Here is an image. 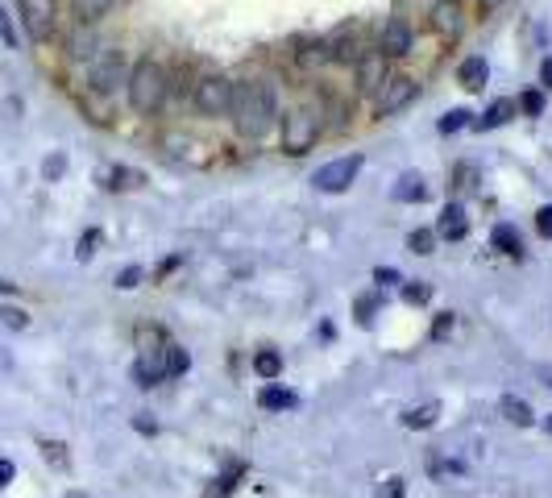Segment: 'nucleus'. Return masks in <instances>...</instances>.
<instances>
[{
  "label": "nucleus",
  "mask_w": 552,
  "mask_h": 498,
  "mask_svg": "<svg viewBox=\"0 0 552 498\" xmlns=\"http://www.w3.org/2000/svg\"><path fill=\"white\" fill-rule=\"evenodd\" d=\"M229 117H233L241 137L258 142V137H266L274 129V121H279V96H274V88L266 79H237Z\"/></svg>",
  "instance_id": "f257e3e1"
},
{
  "label": "nucleus",
  "mask_w": 552,
  "mask_h": 498,
  "mask_svg": "<svg viewBox=\"0 0 552 498\" xmlns=\"http://www.w3.org/2000/svg\"><path fill=\"white\" fill-rule=\"evenodd\" d=\"M129 104L133 113L142 117H154L162 104H167V67L154 63V59H137L129 67Z\"/></svg>",
  "instance_id": "f03ea898"
},
{
  "label": "nucleus",
  "mask_w": 552,
  "mask_h": 498,
  "mask_svg": "<svg viewBox=\"0 0 552 498\" xmlns=\"http://www.w3.org/2000/svg\"><path fill=\"white\" fill-rule=\"evenodd\" d=\"M324 133V121L312 113V108H295V113H287L283 121V154L291 158H303Z\"/></svg>",
  "instance_id": "7ed1b4c3"
},
{
  "label": "nucleus",
  "mask_w": 552,
  "mask_h": 498,
  "mask_svg": "<svg viewBox=\"0 0 552 498\" xmlns=\"http://www.w3.org/2000/svg\"><path fill=\"white\" fill-rule=\"evenodd\" d=\"M196 108L204 117H229V108H233V79L229 75H204L196 83Z\"/></svg>",
  "instance_id": "20e7f679"
},
{
  "label": "nucleus",
  "mask_w": 552,
  "mask_h": 498,
  "mask_svg": "<svg viewBox=\"0 0 552 498\" xmlns=\"http://www.w3.org/2000/svg\"><path fill=\"white\" fill-rule=\"evenodd\" d=\"M362 166H366V158H362V154L333 158V162H324L320 171L312 175V183H316V191H328V196H337V191L353 187V179L362 175Z\"/></svg>",
  "instance_id": "39448f33"
},
{
  "label": "nucleus",
  "mask_w": 552,
  "mask_h": 498,
  "mask_svg": "<svg viewBox=\"0 0 552 498\" xmlns=\"http://www.w3.org/2000/svg\"><path fill=\"white\" fill-rule=\"evenodd\" d=\"M420 96V83L411 79V75H391L382 83V88L374 92V113L378 117H395V113H403V108Z\"/></svg>",
  "instance_id": "423d86ee"
},
{
  "label": "nucleus",
  "mask_w": 552,
  "mask_h": 498,
  "mask_svg": "<svg viewBox=\"0 0 552 498\" xmlns=\"http://www.w3.org/2000/svg\"><path fill=\"white\" fill-rule=\"evenodd\" d=\"M121 79H129V75H125V54H121V50H96V59L88 63V83H92V92H100V96L117 92Z\"/></svg>",
  "instance_id": "0eeeda50"
},
{
  "label": "nucleus",
  "mask_w": 552,
  "mask_h": 498,
  "mask_svg": "<svg viewBox=\"0 0 552 498\" xmlns=\"http://www.w3.org/2000/svg\"><path fill=\"white\" fill-rule=\"evenodd\" d=\"M17 13L25 34L34 42H46L54 34V17H59V0H17Z\"/></svg>",
  "instance_id": "6e6552de"
},
{
  "label": "nucleus",
  "mask_w": 552,
  "mask_h": 498,
  "mask_svg": "<svg viewBox=\"0 0 552 498\" xmlns=\"http://www.w3.org/2000/svg\"><path fill=\"white\" fill-rule=\"evenodd\" d=\"M411 46H416V34H411V21L407 17H386L382 25V38H378V50L386 59H407Z\"/></svg>",
  "instance_id": "1a4fd4ad"
},
{
  "label": "nucleus",
  "mask_w": 552,
  "mask_h": 498,
  "mask_svg": "<svg viewBox=\"0 0 552 498\" xmlns=\"http://www.w3.org/2000/svg\"><path fill=\"white\" fill-rule=\"evenodd\" d=\"M386 63H391V59H386L382 50H366L362 59L353 63V67H357V92H362V96H374L382 83L391 79V67H386Z\"/></svg>",
  "instance_id": "9d476101"
},
{
  "label": "nucleus",
  "mask_w": 552,
  "mask_h": 498,
  "mask_svg": "<svg viewBox=\"0 0 552 498\" xmlns=\"http://www.w3.org/2000/svg\"><path fill=\"white\" fill-rule=\"evenodd\" d=\"M428 17H432V30H436L440 38H457V34L465 30V13H461V0H436Z\"/></svg>",
  "instance_id": "9b49d317"
},
{
  "label": "nucleus",
  "mask_w": 552,
  "mask_h": 498,
  "mask_svg": "<svg viewBox=\"0 0 552 498\" xmlns=\"http://www.w3.org/2000/svg\"><path fill=\"white\" fill-rule=\"evenodd\" d=\"M96 50H100L96 30H92V25L79 21L75 30L67 34V59H75V63H92V59H96Z\"/></svg>",
  "instance_id": "f8f14e48"
},
{
  "label": "nucleus",
  "mask_w": 552,
  "mask_h": 498,
  "mask_svg": "<svg viewBox=\"0 0 552 498\" xmlns=\"http://www.w3.org/2000/svg\"><path fill=\"white\" fill-rule=\"evenodd\" d=\"M328 42V63H357L366 50H357V30L353 25H341V30L333 38H324Z\"/></svg>",
  "instance_id": "ddd939ff"
},
{
  "label": "nucleus",
  "mask_w": 552,
  "mask_h": 498,
  "mask_svg": "<svg viewBox=\"0 0 552 498\" xmlns=\"http://www.w3.org/2000/svg\"><path fill=\"white\" fill-rule=\"evenodd\" d=\"M436 233H440V237H449V241H461V237L469 233V216H465V208H461V204H445V212H440V220H436Z\"/></svg>",
  "instance_id": "4468645a"
},
{
  "label": "nucleus",
  "mask_w": 552,
  "mask_h": 498,
  "mask_svg": "<svg viewBox=\"0 0 552 498\" xmlns=\"http://www.w3.org/2000/svg\"><path fill=\"white\" fill-rule=\"evenodd\" d=\"M457 79H461V88L478 92V88H486V79H490V63L482 59V54H469V59L457 67Z\"/></svg>",
  "instance_id": "2eb2a0df"
},
{
  "label": "nucleus",
  "mask_w": 552,
  "mask_h": 498,
  "mask_svg": "<svg viewBox=\"0 0 552 498\" xmlns=\"http://www.w3.org/2000/svg\"><path fill=\"white\" fill-rule=\"evenodd\" d=\"M515 113H519V104H515V100H494V104L486 108V113L474 121V129H482V133H486V129H499V125H507Z\"/></svg>",
  "instance_id": "dca6fc26"
},
{
  "label": "nucleus",
  "mask_w": 552,
  "mask_h": 498,
  "mask_svg": "<svg viewBox=\"0 0 552 498\" xmlns=\"http://www.w3.org/2000/svg\"><path fill=\"white\" fill-rule=\"evenodd\" d=\"M391 196H395L399 204H420V200H428V187H424V179H420L416 171H407V175L391 187Z\"/></svg>",
  "instance_id": "f3484780"
},
{
  "label": "nucleus",
  "mask_w": 552,
  "mask_h": 498,
  "mask_svg": "<svg viewBox=\"0 0 552 498\" xmlns=\"http://www.w3.org/2000/svg\"><path fill=\"white\" fill-rule=\"evenodd\" d=\"M499 407H503L507 420L519 424V428H532V420H536V415H532V403H528V399H519V395H503Z\"/></svg>",
  "instance_id": "a211bd4d"
},
{
  "label": "nucleus",
  "mask_w": 552,
  "mask_h": 498,
  "mask_svg": "<svg viewBox=\"0 0 552 498\" xmlns=\"http://www.w3.org/2000/svg\"><path fill=\"white\" fill-rule=\"evenodd\" d=\"M254 374L266 378V382H274V378L283 374V357L274 353V349H258V353H254Z\"/></svg>",
  "instance_id": "6ab92c4d"
},
{
  "label": "nucleus",
  "mask_w": 552,
  "mask_h": 498,
  "mask_svg": "<svg viewBox=\"0 0 552 498\" xmlns=\"http://www.w3.org/2000/svg\"><path fill=\"white\" fill-rule=\"evenodd\" d=\"M258 403L266 407V411H287V407H295V395L287 391V386H262V395H258Z\"/></svg>",
  "instance_id": "aec40b11"
},
{
  "label": "nucleus",
  "mask_w": 552,
  "mask_h": 498,
  "mask_svg": "<svg viewBox=\"0 0 552 498\" xmlns=\"http://www.w3.org/2000/svg\"><path fill=\"white\" fill-rule=\"evenodd\" d=\"M494 249H503V254L519 258V254H523V237H519V229H515V225H499V229H494Z\"/></svg>",
  "instance_id": "412c9836"
},
{
  "label": "nucleus",
  "mask_w": 552,
  "mask_h": 498,
  "mask_svg": "<svg viewBox=\"0 0 552 498\" xmlns=\"http://www.w3.org/2000/svg\"><path fill=\"white\" fill-rule=\"evenodd\" d=\"M71 9H75V17L84 25H92V21H100L108 9H113V0H71Z\"/></svg>",
  "instance_id": "4be33fe9"
},
{
  "label": "nucleus",
  "mask_w": 552,
  "mask_h": 498,
  "mask_svg": "<svg viewBox=\"0 0 552 498\" xmlns=\"http://www.w3.org/2000/svg\"><path fill=\"white\" fill-rule=\"evenodd\" d=\"M436 415H440V403H424V407H411V411L403 415V424H407V428H432Z\"/></svg>",
  "instance_id": "5701e85b"
},
{
  "label": "nucleus",
  "mask_w": 552,
  "mask_h": 498,
  "mask_svg": "<svg viewBox=\"0 0 552 498\" xmlns=\"http://www.w3.org/2000/svg\"><path fill=\"white\" fill-rule=\"evenodd\" d=\"M191 366V357L179 349V345H167L162 349V374H183Z\"/></svg>",
  "instance_id": "b1692460"
},
{
  "label": "nucleus",
  "mask_w": 552,
  "mask_h": 498,
  "mask_svg": "<svg viewBox=\"0 0 552 498\" xmlns=\"http://www.w3.org/2000/svg\"><path fill=\"white\" fill-rule=\"evenodd\" d=\"M299 63H303V67H320V63H328V42L320 38V42H312L308 50H299Z\"/></svg>",
  "instance_id": "393cba45"
},
{
  "label": "nucleus",
  "mask_w": 552,
  "mask_h": 498,
  "mask_svg": "<svg viewBox=\"0 0 552 498\" xmlns=\"http://www.w3.org/2000/svg\"><path fill=\"white\" fill-rule=\"evenodd\" d=\"M432 245H436V233H432V229H416V233L407 237V249H411V254H432Z\"/></svg>",
  "instance_id": "a878e982"
},
{
  "label": "nucleus",
  "mask_w": 552,
  "mask_h": 498,
  "mask_svg": "<svg viewBox=\"0 0 552 498\" xmlns=\"http://www.w3.org/2000/svg\"><path fill=\"white\" fill-rule=\"evenodd\" d=\"M469 117H474V113H469V108H453V113L440 117V133H457V129H465V125H469Z\"/></svg>",
  "instance_id": "bb28decb"
},
{
  "label": "nucleus",
  "mask_w": 552,
  "mask_h": 498,
  "mask_svg": "<svg viewBox=\"0 0 552 498\" xmlns=\"http://www.w3.org/2000/svg\"><path fill=\"white\" fill-rule=\"evenodd\" d=\"M96 245H100V229H88L84 237H79V249H75V258H79V262H88V258L96 254Z\"/></svg>",
  "instance_id": "cd10ccee"
},
{
  "label": "nucleus",
  "mask_w": 552,
  "mask_h": 498,
  "mask_svg": "<svg viewBox=\"0 0 552 498\" xmlns=\"http://www.w3.org/2000/svg\"><path fill=\"white\" fill-rule=\"evenodd\" d=\"M374 308H378V295H362V299L353 303V312H357V320H362V324L374 320Z\"/></svg>",
  "instance_id": "c85d7f7f"
},
{
  "label": "nucleus",
  "mask_w": 552,
  "mask_h": 498,
  "mask_svg": "<svg viewBox=\"0 0 552 498\" xmlns=\"http://www.w3.org/2000/svg\"><path fill=\"white\" fill-rule=\"evenodd\" d=\"M519 108H523L528 117H540V113H544V96H540V92H523V96H519Z\"/></svg>",
  "instance_id": "c756f323"
},
{
  "label": "nucleus",
  "mask_w": 552,
  "mask_h": 498,
  "mask_svg": "<svg viewBox=\"0 0 552 498\" xmlns=\"http://www.w3.org/2000/svg\"><path fill=\"white\" fill-rule=\"evenodd\" d=\"M0 324H5V328H25L30 316H25V308H0Z\"/></svg>",
  "instance_id": "7c9ffc66"
},
{
  "label": "nucleus",
  "mask_w": 552,
  "mask_h": 498,
  "mask_svg": "<svg viewBox=\"0 0 552 498\" xmlns=\"http://www.w3.org/2000/svg\"><path fill=\"white\" fill-rule=\"evenodd\" d=\"M137 283H142V266H125V270L117 274V287H121V291H133Z\"/></svg>",
  "instance_id": "2f4dec72"
},
{
  "label": "nucleus",
  "mask_w": 552,
  "mask_h": 498,
  "mask_svg": "<svg viewBox=\"0 0 552 498\" xmlns=\"http://www.w3.org/2000/svg\"><path fill=\"white\" fill-rule=\"evenodd\" d=\"M403 299H407V303H428V299H432V287L411 283V287H403Z\"/></svg>",
  "instance_id": "473e14b6"
},
{
  "label": "nucleus",
  "mask_w": 552,
  "mask_h": 498,
  "mask_svg": "<svg viewBox=\"0 0 552 498\" xmlns=\"http://www.w3.org/2000/svg\"><path fill=\"white\" fill-rule=\"evenodd\" d=\"M374 498H403V478H386Z\"/></svg>",
  "instance_id": "72a5a7b5"
},
{
  "label": "nucleus",
  "mask_w": 552,
  "mask_h": 498,
  "mask_svg": "<svg viewBox=\"0 0 552 498\" xmlns=\"http://www.w3.org/2000/svg\"><path fill=\"white\" fill-rule=\"evenodd\" d=\"M42 171H46V179H59V175L67 171V158H63V154H54V158H46V166H42Z\"/></svg>",
  "instance_id": "f704fd0d"
},
{
  "label": "nucleus",
  "mask_w": 552,
  "mask_h": 498,
  "mask_svg": "<svg viewBox=\"0 0 552 498\" xmlns=\"http://www.w3.org/2000/svg\"><path fill=\"white\" fill-rule=\"evenodd\" d=\"M536 229H540V237H552V204H544L536 212Z\"/></svg>",
  "instance_id": "c9c22d12"
},
{
  "label": "nucleus",
  "mask_w": 552,
  "mask_h": 498,
  "mask_svg": "<svg viewBox=\"0 0 552 498\" xmlns=\"http://www.w3.org/2000/svg\"><path fill=\"white\" fill-rule=\"evenodd\" d=\"M374 283L395 287V283H399V270H395V266H378V270H374Z\"/></svg>",
  "instance_id": "e433bc0d"
},
{
  "label": "nucleus",
  "mask_w": 552,
  "mask_h": 498,
  "mask_svg": "<svg viewBox=\"0 0 552 498\" xmlns=\"http://www.w3.org/2000/svg\"><path fill=\"white\" fill-rule=\"evenodd\" d=\"M13 478H17V465H13L9 457H0V490H5Z\"/></svg>",
  "instance_id": "4c0bfd02"
},
{
  "label": "nucleus",
  "mask_w": 552,
  "mask_h": 498,
  "mask_svg": "<svg viewBox=\"0 0 552 498\" xmlns=\"http://www.w3.org/2000/svg\"><path fill=\"white\" fill-rule=\"evenodd\" d=\"M449 332H453V316H440V320H436V328H432V337H436V341H445Z\"/></svg>",
  "instance_id": "58836bf2"
},
{
  "label": "nucleus",
  "mask_w": 552,
  "mask_h": 498,
  "mask_svg": "<svg viewBox=\"0 0 552 498\" xmlns=\"http://www.w3.org/2000/svg\"><path fill=\"white\" fill-rule=\"evenodd\" d=\"M133 428H137V432H146V436H154V432H158V424L150 420L146 411H142V415H137V420H133Z\"/></svg>",
  "instance_id": "ea45409f"
},
{
  "label": "nucleus",
  "mask_w": 552,
  "mask_h": 498,
  "mask_svg": "<svg viewBox=\"0 0 552 498\" xmlns=\"http://www.w3.org/2000/svg\"><path fill=\"white\" fill-rule=\"evenodd\" d=\"M0 42H13V25H9V13L0 9Z\"/></svg>",
  "instance_id": "a19ab883"
},
{
  "label": "nucleus",
  "mask_w": 552,
  "mask_h": 498,
  "mask_svg": "<svg viewBox=\"0 0 552 498\" xmlns=\"http://www.w3.org/2000/svg\"><path fill=\"white\" fill-rule=\"evenodd\" d=\"M540 83H544V88H552V59L540 63Z\"/></svg>",
  "instance_id": "79ce46f5"
},
{
  "label": "nucleus",
  "mask_w": 552,
  "mask_h": 498,
  "mask_svg": "<svg viewBox=\"0 0 552 498\" xmlns=\"http://www.w3.org/2000/svg\"><path fill=\"white\" fill-rule=\"evenodd\" d=\"M42 449H46V457H50V461H59V465L67 461V457H63V445H42Z\"/></svg>",
  "instance_id": "37998d69"
},
{
  "label": "nucleus",
  "mask_w": 552,
  "mask_h": 498,
  "mask_svg": "<svg viewBox=\"0 0 552 498\" xmlns=\"http://www.w3.org/2000/svg\"><path fill=\"white\" fill-rule=\"evenodd\" d=\"M13 291H17L13 283H5V279H0V295H13Z\"/></svg>",
  "instance_id": "c03bdc74"
},
{
  "label": "nucleus",
  "mask_w": 552,
  "mask_h": 498,
  "mask_svg": "<svg viewBox=\"0 0 552 498\" xmlns=\"http://www.w3.org/2000/svg\"><path fill=\"white\" fill-rule=\"evenodd\" d=\"M494 5H503V0H482V9H494Z\"/></svg>",
  "instance_id": "a18cd8bd"
},
{
  "label": "nucleus",
  "mask_w": 552,
  "mask_h": 498,
  "mask_svg": "<svg viewBox=\"0 0 552 498\" xmlns=\"http://www.w3.org/2000/svg\"><path fill=\"white\" fill-rule=\"evenodd\" d=\"M548 432H552V420H548Z\"/></svg>",
  "instance_id": "49530a36"
},
{
  "label": "nucleus",
  "mask_w": 552,
  "mask_h": 498,
  "mask_svg": "<svg viewBox=\"0 0 552 498\" xmlns=\"http://www.w3.org/2000/svg\"><path fill=\"white\" fill-rule=\"evenodd\" d=\"M71 498H79V494H71Z\"/></svg>",
  "instance_id": "de8ad7c7"
}]
</instances>
